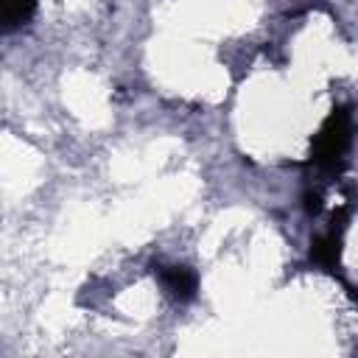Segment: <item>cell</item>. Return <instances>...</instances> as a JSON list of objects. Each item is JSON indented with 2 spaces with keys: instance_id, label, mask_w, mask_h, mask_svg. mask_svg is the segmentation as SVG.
Segmentation results:
<instances>
[{
  "instance_id": "cell-1",
  "label": "cell",
  "mask_w": 358,
  "mask_h": 358,
  "mask_svg": "<svg viewBox=\"0 0 358 358\" xmlns=\"http://www.w3.org/2000/svg\"><path fill=\"white\" fill-rule=\"evenodd\" d=\"M350 137H352V123H350V112L347 109H333L327 115V120L322 123V129L313 137L310 145V165L319 171H338L344 162V154L350 148Z\"/></svg>"
},
{
  "instance_id": "cell-2",
  "label": "cell",
  "mask_w": 358,
  "mask_h": 358,
  "mask_svg": "<svg viewBox=\"0 0 358 358\" xmlns=\"http://www.w3.org/2000/svg\"><path fill=\"white\" fill-rule=\"evenodd\" d=\"M157 277H159L162 288H165L171 296L182 299V302L193 299L196 291H199V277H196V271L187 268V266H162V268L157 271Z\"/></svg>"
},
{
  "instance_id": "cell-3",
  "label": "cell",
  "mask_w": 358,
  "mask_h": 358,
  "mask_svg": "<svg viewBox=\"0 0 358 358\" xmlns=\"http://www.w3.org/2000/svg\"><path fill=\"white\" fill-rule=\"evenodd\" d=\"M338 252H341V229H330L324 235H319L310 246V260L322 268H336L338 266Z\"/></svg>"
},
{
  "instance_id": "cell-4",
  "label": "cell",
  "mask_w": 358,
  "mask_h": 358,
  "mask_svg": "<svg viewBox=\"0 0 358 358\" xmlns=\"http://www.w3.org/2000/svg\"><path fill=\"white\" fill-rule=\"evenodd\" d=\"M34 6H36V0H0L6 28L22 25V22H25V20L34 14Z\"/></svg>"
}]
</instances>
